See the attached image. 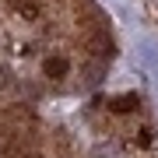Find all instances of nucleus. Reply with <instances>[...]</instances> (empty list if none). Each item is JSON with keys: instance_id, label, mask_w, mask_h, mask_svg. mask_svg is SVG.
<instances>
[{"instance_id": "nucleus-1", "label": "nucleus", "mask_w": 158, "mask_h": 158, "mask_svg": "<svg viewBox=\"0 0 158 158\" xmlns=\"http://www.w3.org/2000/svg\"><path fill=\"white\" fill-rule=\"evenodd\" d=\"M88 49L95 53L98 60H106V56H113V53H116V46L109 42V35H91V39H88Z\"/></svg>"}, {"instance_id": "nucleus-2", "label": "nucleus", "mask_w": 158, "mask_h": 158, "mask_svg": "<svg viewBox=\"0 0 158 158\" xmlns=\"http://www.w3.org/2000/svg\"><path fill=\"white\" fill-rule=\"evenodd\" d=\"M67 67H70V63L63 60V56H49V60L42 63V70H46V77H63V74H67Z\"/></svg>"}, {"instance_id": "nucleus-3", "label": "nucleus", "mask_w": 158, "mask_h": 158, "mask_svg": "<svg viewBox=\"0 0 158 158\" xmlns=\"http://www.w3.org/2000/svg\"><path fill=\"white\" fill-rule=\"evenodd\" d=\"M109 109H113V113H134L137 109V95H116V98H109Z\"/></svg>"}, {"instance_id": "nucleus-4", "label": "nucleus", "mask_w": 158, "mask_h": 158, "mask_svg": "<svg viewBox=\"0 0 158 158\" xmlns=\"http://www.w3.org/2000/svg\"><path fill=\"white\" fill-rule=\"evenodd\" d=\"M102 77H106V67H102V60H95V63H88V67H85V81H88V85H98Z\"/></svg>"}, {"instance_id": "nucleus-5", "label": "nucleus", "mask_w": 158, "mask_h": 158, "mask_svg": "<svg viewBox=\"0 0 158 158\" xmlns=\"http://www.w3.org/2000/svg\"><path fill=\"white\" fill-rule=\"evenodd\" d=\"M7 85H11V70L0 63V88H7Z\"/></svg>"}, {"instance_id": "nucleus-6", "label": "nucleus", "mask_w": 158, "mask_h": 158, "mask_svg": "<svg viewBox=\"0 0 158 158\" xmlns=\"http://www.w3.org/2000/svg\"><path fill=\"white\" fill-rule=\"evenodd\" d=\"M137 144H141V148L151 144V130H141V134H137Z\"/></svg>"}, {"instance_id": "nucleus-7", "label": "nucleus", "mask_w": 158, "mask_h": 158, "mask_svg": "<svg viewBox=\"0 0 158 158\" xmlns=\"http://www.w3.org/2000/svg\"><path fill=\"white\" fill-rule=\"evenodd\" d=\"M21 14L25 18H35V4H21Z\"/></svg>"}]
</instances>
